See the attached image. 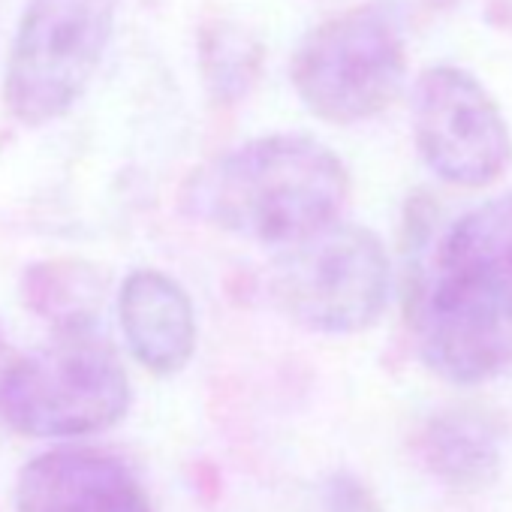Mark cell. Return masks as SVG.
Wrapping results in <instances>:
<instances>
[{
    "mask_svg": "<svg viewBox=\"0 0 512 512\" xmlns=\"http://www.w3.org/2000/svg\"><path fill=\"white\" fill-rule=\"evenodd\" d=\"M422 362L476 386L512 368V190L464 211L434 244L410 296Z\"/></svg>",
    "mask_w": 512,
    "mask_h": 512,
    "instance_id": "1",
    "label": "cell"
},
{
    "mask_svg": "<svg viewBox=\"0 0 512 512\" xmlns=\"http://www.w3.org/2000/svg\"><path fill=\"white\" fill-rule=\"evenodd\" d=\"M347 196L350 172L329 145L305 133H272L196 169L181 205L247 241L290 247L338 223Z\"/></svg>",
    "mask_w": 512,
    "mask_h": 512,
    "instance_id": "2",
    "label": "cell"
},
{
    "mask_svg": "<svg viewBox=\"0 0 512 512\" xmlns=\"http://www.w3.org/2000/svg\"><path fill=\"white\" fill-rule=\"evenodd\" d=\"M130 380L94 329H67L10 362L0 380V419L25 437H85L127 416Z\"/></svg>",
    "mask_w": 512,
    "mask_h": 512,
    "instance_id": "3",
    "label": "cell"
},
{
    "mask_svg": "<svg viewBox=\"0 0 512 512\" xmlns=\"http://www.w3.org/2000/svg\"><path fill=\"white\" fill-rule=\"evenodd\" d=\"M299 100L326 124H362L386 112L407 79V43L395 13L362 4L317 25L290 67Z\"/></svg>",
    "mask_w": 512,
    "mask_h": 512,
    "instance_id": "4",
    "label": "cell"
},
{
    "mask_svg": "<svg viewBox=\"0 0 512 512\" xmlns=\"http://www.w3.org/2000/svg\"><path fill=\"white\" fill-rule=\"evenodd\" d=\"M121 0H28L16 25L4 103L22 127L64 118L112 43Z\"/></svg>",
    "mask_w": 512,
    "mask_h": 512,
    "instance_id": "5",
    "label": "cell"
},
{
    "mask_svg": "<svg viewBox=\"0 0 512 512\" xmlns=\"http://www.w3.org/2000/svg\"><path fill=\"white\" fill-rule=\"evenodd\" d=\"M278 308L317 335H359L380 323L392 293V263L377 232L332 223L275 260Z\"/></svg>",
    "mask_w": 512,
    "mask_h": 512,
    "instance_id": "6",
    "label": "cell"
},
{
    "mask_svg": "<svg viewBox=\"0 0 512 512\" xmlns=\"http://www.w3.org/2000/svg\"><path fill=\"white\" fill-rule=\"evenodd\" d=\"M422 163L446 184L488 187L512 163V130L488 88L455 64L428 67L410 100Z\"/></svg>",
    "mask_w": 512,
    "mask_h": 512,
    "instance_id": "7",
    "label": "cell"
},
{
    "mask_svg": "<svg viewBox=\"0 0 512 512\" xmlns=\"http://www.w3.org/2000/svg\"><path fill=\"white\" fill-rule=\"evenodd\" d=\"M16 512H154L136 473L112 452L58 446L16 479Z\"/></svg>",
    "mask_w": 512,
    "mask_h": 512,
    "instance_id": "8",
    "label": "cell"
},
{
    "mask_svg": "<svg viewBox=\"0 0 512 512\" xmlns=\"http://www.w3.org/2000/svg\"><path fill=\"white\" fill-rule=\"evenodd\" d=\"M118 314L133 359L157 377L178 374L196 350L193 302L178 281L157 269L127 275Z\"/></svg>",
    "mask_w": 512,
    "mask_h": 512,
    "instance_id": "9",
    "label": "cell"
},
{
    "mask_svg": "<svg viewBox=\"0 0 512 512\" xmlns=\"http://www.w3.org/2000/svg\"><path fill=\"white\" fill-rule=\"evenodd\" d=\"M509 431L500 416L479 407H449L428 416L413 440L419 464L446 488H488L506 461Z\"/></svg>",
    "mask_w": 512,
    "mask_h": 512,
    "instance_id": "10",
    "label": "cell"
},
{
    "mask_svg": "<svg viewBox=\"0 0 512 512\" xmlns=\"http://www.w3.org/2000/svg\"><path fill=\"white\" fill-rule=\"evenodd\" d=\"M106 278L97 266L82 260H46L34 263L22 275V302L37 317L55 323L58 332L94 329L103 308Z\"/></svg>",
    "mask_w": 512,
    "mask_h": 512,
    "instance_id": "11",
    "label": "cell"
},
{
    "mask_svg": "<svg viewBox=\"0 0 512 512\" xmlns=\"http://www.w3.org/2000/svg\"><path fill=\"white\" fill-rule=\"evenodd\" d=\"M199 55H202L205 85L217 103L241 100L250 91L256 73H260V58H263L260 43L229 19H217L202 31Z\"/></svg>",
    "mask_w": 512,
    "mask_h": 512,
    "instance_id": "12",
    "label": "cell"
},
{
    "mask_svg": "<svg viewBox=\"0 0 512 512\" xmlns=\"http://www.w3.org/2000/svg\"><path fill=\"white\" fill-rule=\"evenodd\" d=\"M329 512H380V506L359 479L335 476L329 485Z\"/></svg>",
    "mask_w": 512,
    "mask_h": 512,
    "instance_id": "13",
    "label": "cell"
},
{
    "mask_svg": "<svg viewBox=\"0 0 512 512\" xmlns=\"http://www.w3.org/2000/svg\"><path fill=\"white\" fill-rule=\"evenodd\" d=\"M10 362H13V356H10V347H7L4 332H0V380H4V374H7V368H10Z\"/></svg>",
    "mask_w": 512,
    "mask_h": 512,
    "instance_id": "14",
    "label": "cell"
},
{
    "mask_svg": "<svg viewBox=\"0 0 512 512\" xmlns=\"http://www.w3.org/2000/svg\"><path fill=\"white\" fill-rule=\"evenodd\" d=\"M440 4H452V0H440Z\"/></svg>",
    "mask_w": 512,
    "mask_h": 512,
    "instance_id": "15",
    "label": "cell"
}]
</instances>
